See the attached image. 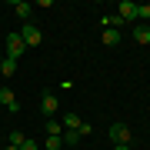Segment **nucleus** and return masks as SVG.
I'll return each instance as SVG.
<instances>
[{
	"label": "nucleus",
	"mask_w": 150,
	"mask_h": 150,
	"mask_svg": "<svg viewBox=\"0 0 150 150\" xmlns=\"http://www.w3.org/2000/svg\"><path fill=\"white\" fill-rule=\"evenodd\" d=\"M4 47H7V57H10V60H20L23 54H27V43H23V37H20V33H7Z\"/></svg>",
	"instance_id": "f257e3e1"
},
{
	"label": "nucleus",
	"mask_w": 150,
	"mask_h": 150,
	"mask_svg": "<svg viewBox=\"0 0 150 150\" xmlns=\"http://www.w3.org/2000/svg\"><path fill=\"white\" fill-rule=\"evenodd\" d=\"M110 140L113 144H130V140H134V130H130L127 123H113L110 127Z\"/></svg>",
	"instance_id": "f03ea898"
},
{
	"label": "nucleus",
	"mask_w": 150,
	"mask_h": 150,
	"mask_svg": "<svg viewBox=\"0 0 150 150\" xmlns=\"http://www.w3.org/2000/svg\"><path fill=\"white\" fill-rule=\"evenodd\" d=\"M20 37H23V43H27V47H37V43L43 40V33H40V27H37V23H23Z\"/></svg>",
	"instance_id": "7ed1b4c3"
},
{
	"label": "nucleus",
	"mask_w": 150,
	"mask_h": 150,
	"mask_svg": "<svg viewBox=\"0 0 150 150\" xmlns=\"http://www.w3.org/2000/svg\"><path fill=\"white\" fill-rule=\"evenodd\" d=\"M117 17H120L123 23H134V20H137V4H130V0H120V4H117Z\"/></svg>",
	"instance_id": "20e7f679"
},
{
	"label": "nucleus",
	"mask_w": 150,
	"mask_h": 150,
	"mask_svg": "<svg viewBox=\"0 0 150 150\" xmlns=\"http://www.w3.org/2000/svg\"><path fill=\"white\" fill-rule=\"evenodd\" d=\"M0 107H7L10 113H20V100L13 97V90H7V87H0Z\"/></svg>",
	"instance_id": "39448f33"
},
{
	"label": "nucleus",
	"mask_w": 150,
	"mask_h": 150,
	"mask_svg": "<svg viewBox=\"0 0 150 150\" xmlns=\"http://www.w3.org/2000/svg\"><path fill=\"white\" fill-rule=\"evenodd\" d=\"M57 107H60V103H57L54 93H43V97H40V110L47 113V117H50V113H57Z\"/></svg>",
	"instance_id": "423d86ee"
},
{
	"label": "nucleus",
	"mask_w": 150,
	"mask_h": 150,
	"mask_svg": "<svg viewBox=\"0 0 150 150\" xmlns=\"http://www.w3.org/2000/svg\"><path fill=\"white\" fill-rule=\"evenodd\" d=\"M120 23H123V20H120L117 13H103V17H100V27H103V30H117Z\"/></svg>",
	"instance_id": "0eeeda50"
},
{
	"label": "nucleus",
	"mask_w": 150,
	"mask_h": 150,
	"mask_svg": "<svg viewBox=\"0 0 150 150\" xmlns=\"http://www.w3.org/2000/svg\"><path fill=\"white\" fill-rule=\"evenodd\" d=\"M134 40L137 43H150V27H147V23H137V27H134Z\"/></svg>",
	"instance_id": "6e6552de"
},
{
	"label": "nucleus",
	"mask_w": 150,
	"mask_h": 150,
	"mask_svg": "<svg viewBox=\"0 0 150 150\" xmlns=\"http://www.w3.org/2000/svg\"><path fill=\"white\" fill-rule=\"evenodd\" d=\"M13 13L20 17L23 23H30V4H23V0H17V4H13Z\"/></svg>",
	"instance_id": "1a4fd4ad"
},
{
	"label": "nucleus",
	"mask_w": 150,
	"mask_h": 150,
	"mask_svg": "<svg viewBox=\"0 0 150 150\" xmlns=\"http://www.w3.org/2000/svg\"><path fill=\"white\" fill-rule=\"evenodd\" d=\"M0 74H4V77H13V74H17V60L4 57V60H0Z\"/></svg>",
	"instance_id": "9d476101"
},
{
	"label": "nucleus",
	"mask_w": 150,
	"mask_h": 150,
	"mask_svg": "<svg viewBox=\"0 0 150 150\" xmlns=\"http://www.w3.org/2000/svg\"><path fill=\"white\" fill-rule=\"evenodd\" d=\"M103 43H107V47H117L120 43V30H103V37H100Z\"/></svg>",
	"instance_id": "9b49d317"
},
{
	"label": "nucleus",
	"mask_w": 150,
	"mask_h": 150,
	"mask_svg": "<svg viewBox=\"0 0 150 150\" xmlns=\"http://www.w3.org/2000/svg\"><path fill=\"white\" fill-rule=\"evenodd\" d=\"M64 127L67 130H80V117H77V113H67V117H64Z\"/></svg>",
	"instance_id": "f8f14e48"
},
{
	"label": "nucleus",
	"mask_w": 150,
	"mask_h": 150,
	"mask_svg": "<svg viewBox=\"0 0 150 150\" xmlns=\"http://www.w3.org/2000/svg\"><path fill=\"white\" fill-rule=\"evenodd\" d=\"M60 140H64V144H77V140H80V130H64Z\"/></svg>",
	"instance_id": "ddd939ff"
},
{
	"label": "nucleus",
	"mask_w": 150,
	"mask_h": 150,
	"mask_svg": "<svg viewBox=\"0 0 150 150\" xmlns=\"http://www.w3.org/2000/svg\"><path fill=\"white\" fill-rule=\"evenodd\" d=\"M60 134H64V127L57 120H47V137H60Z\"/></svg>",
	"instance_id": "4468645a"
},
{
	"label": "nucleus",
	"mask_w": 150,
	"mask_h": 150,
	"mask_svg": "<svg viewBox=\"0 0 150 150\" xmlns=\"http://www.w3.org/2000/svg\"><path fill=\"white\" fill-rule=\"evenodd\" d=\"M60 147H64L60 137H47V140H43V150H60Z\"/></svg>",
	"instance_id": "2eb2a0df"
},
{
	"label": "nucleus",
	"mask_w": 150,
	"mask_h": 150,
	"mask_svg": "<svg viewBox=\"0 0 150 150\" xmlns=\"http://www.w3.org/2000/svg\"><path fill=\"white\" fill-rule=\"evenodd\" d=\"M7 140H10V147H17V150H20V144L27 140V134H20V130H13V134L7 137Z\"/></svg>",
	"instance_id": "dca6fc26"
},
{
	"label": "nucleus",
	"mask_w": 150,
	"mask_h": 150,
	"mask_svg": "<svg viewBox=\"0 0 150 150\" xmlns=\"http://www.w3.org/2000/svg\"><path fill=\"white\" fill-rule=\"evenodd\" d=\"M137 17H144V20H150V4H137Z\"/></svg>",
	"instance_id": "f3484780"
},
{
	"label": "nucleus",
	"mask_w": 150,
	"mask_h": 150,
	"mask_svg": "<svg viewBox=\"0 0 150 150\" xmlns=\"http://www.w3.org/2000/svg\"><path fill=\"white\" fill-rule=\"evenodd\" d=\"M20 150H37V144H33V140L27 137V140H23V144H20Z\"/></svg>",
	"instance_id": "a211bd4d"
},
{
	"label": "nucleus",
	"mask_w": 150,
	"mask_h": 150,
	"mask_svg": "<svg viewBox=\"0 0 150 150\" xmlns=\"http://www.w3.org/2000/svg\"><path fill=\"white\" fill-rule=\"evenodd\" d=\"M113 150H130V144H113Z\"/></svg>",
	"instance_id": "6ab92c4d"
},
{
	"label": "nucleus",
	"mask_w": 150,
	"mask_h": 150,
	"mask_svg": "<svg viewBox=\"0 0 150 150\" xmlns=\"http://www.w3.org/2000/svg\"><path fill=\"white\" fill-rule=\"evenodd\" d=\"M4 150H17V147H10V144H7V147H4Z\"/></svg>",
	"instance_id": "aec40b11"
}]
</instances>
